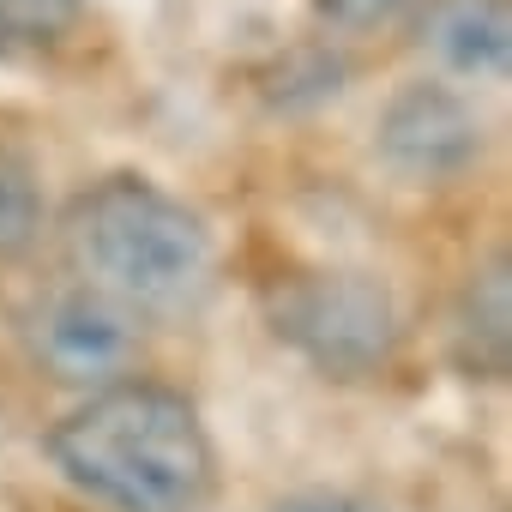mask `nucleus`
Returning a JSON list of instances; mask_svg holds the SVG:
<instances>
[{
  "instance_id": "nucleus-1",
  "label": "nucleus",
  "mask_w": 512,
  "mask_h": 512,
  "mask_svg": "<svg viewBox=\"0 0 512 512\" xmlns=\"http://www.w3.org/2000/svg\"><path fill=\"white\" fill-rule=\"evenodd\" d=\"M49 464L103 512H199L217 482L199 410L151 380L85 392L49 428Z\"/></svg>"
},
{
  "instance_id": "nucleus-2",
  "label": "nucleus",
  "mask_w": 512,
  "mask_h": 512,
  "mask_svg": "<svg viewBox=\"0 0 512 512\" xmlns=\"http://www.w3.org/2000/svg\"><path fill=\"white\" fill-rule=\"evenodd\" d=\"M61 235L79 284L115 296L139 320H187L217 284V241L205 217L145 175L91 181L67 205Z\"/></svg>"
},
{
  "instance_id": "nucleus-3",
  "label": "nucleus",
  "mask_w": 512,
  "mask_h": 512,
  "mask_svg": "<svg viewBox=\"0 0 512 512\" xmlns=\"http://www.w3.org/2000/svg\"><path fill=\"white\" fill-rule=\"evenodd\" d=\"M278 338L326 380H374L398 356V302L368 272H302L272 290Z\"/></svg>"
},
{
  "instance_id": "nucleus-4",
  "label": "nucleus",
  "mask_w": 512,
  "mask_h": 512,
  "mask_svg": "<svg viewBox=\"0 0 512 512\" xmlns=\"http://www.w3.org/2000/svg\"><path fill=\"white\" fill-rule=\"evenodd\" d=\"M139 326L145 320L133 308H121L115 296H103L91 284L49 290L19 314V338H25V356L37 362V374H49L55 386H73V392L121 386L139 368V344H145Z\"/></svg>"
},
{
  "instance_id": "nucleus-5",
  "label": "nucleus",
  "mask_w": 512,
  "mask_h": 512,
  "mask_svg": "<svg viewBox=\"0 0 512 512\" xmlns=\"http://www.w3.org/2000/svg\"><path fill=\"white\" fill-rule=\"evenodd\" d=\"M374 151H380V163L398 181L440 187V181H458L482 157V121H476V109L452 85L416 79V85L392 91V103L380 109Z\"/></svg>"
},
{
  "instance_id": "nucleus-6",
  "label": "nucleus",
  "mask_w": 512,
  "mask_h": 512,
  "mask_svg": "<svg viewBox=\"0 0 512 512\" xmlns=\"http://www.w3.org/2000/svg\"><path fill=\"white\" fill-rule=\"evenodd\" d=\"M428 49L464 79H506L512 61V0H452L428 25Z\"/></svg>"
},
{
  "instance_id": "nucleus-7",
  "label": "nucleus",
  "mask_w": 512,
  "mask_h": 512,
  "mask_svg": "<svg viewBox=\"0 0 512 512\" xmlns=\"http://www.w3.org/2000/svg\"><path fill=\"white\" fill-rule=\"evenodd\" d=\"M458 350L464 368L482 380L512 374V260L494 253L482 272H470L464 302H458Z\"/></svg>"
},
{
  "instance_id": "nucleus-8",
  "label": "nucleus",
  "mask_w": 512,
  "mask_h": 512,
  "mask_svg": "<svg viewBox=\"0 0 512 512\" xmlns=\"http://www.w3.org/2000/svg\"><path fill=\"white\" fill-rule=\"evenodd\" d=\"M43 235V199H37V175L25 157L0 151V260L19 253Z\"/></svg>"
},
{
  "instance_id": "nucleus-9",
  "label": "nucleus",
  "mask_w": 512,
  "mask_h": 512,
  "mask_svg": "<svg viewBox=\"0 0 512 512\" xmlns=\"http://www.w3.org/2000/svg\"><path fill=\"white\" fill-rule=\"evenodd\" d=\"M422 0H314V19L338 37H380L392 25H404Z\"/></svg>"
},
{
  "instance_id": "nucleus-10",
  "label": "nucleus",
  "mask_w": 512,
  "mask_h": 512,
  "mask_svg": "<svg viewBox=\"0 0 512 512\" xmlns=\"http://www.w3.org/2000/svg\"><path fill=\"white\" fill-rule=\"evenodd\" d=\"M85 13V0H0V31L7 37H61Z\"/></svg>"
},
{
  "instance_id": "nucleus-11",
  "label": "nucleus",
  "mask_w": 512,
  "mask_h": 512,
  "mask_svg": "<svg viewBox=\"0 0 512 512\" xmlns=\"http://www.w3.org/2000/svg\"><path fill=\"white\" fill-rule=\"evenodd\" d=\"M278 512H386V506L356 500V494H296V500H284Z\"/></svg>"
},
{
  "instance_id": "nucleus-12",
  "label": "nucleus",
  "mask_w": 512,
  "mask_h": 512,
  "mask_svg": "<svg viewBox=\"0 0 512 512\" xmlns=\"http://www.w3.org/2000/svg\"><path fill=\"white\" fill-rule=\"evenodd\" d=\"M0 49H7V31H0Z\"/></svg>"
}]
</instances>
